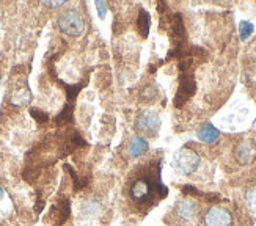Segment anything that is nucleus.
Instances as JSON below:
<instances>
[{
  "instance_id": "1",
  "label": "nucleus",
  "mask_w": 256,
  "mask_h": 226,
  "mask_svg": "<svg viewBox=\"0 0 256 226\" xmlns=\"http://www.w3.org/2000/svg\"><path fill=\"white\" fill-rule=\"evenodd\" d=\"M157 190L167 192V188L161 185V181H153V178L141 176L139 179H135L131 185V198L135 203H148L154 197V193Z\"/></svg>"
},
{
  "instance_id": "2",
  "label": "nucleus",
  "mask_w": 256,
  "mask_h": 226,
  "mask_svg": "<svg viewBox=\"0 0 256 226\" xmlns=\"http://www.w3.org/2000/svg\"><path fill=\"white\" fill-rule=\"evenodd\" d=\"M58 27L65 35L77 38L84 33L85 21H84V16L80 14V11L66 10L58 16Z\"/></svg>"
},
{
  "instance_id": "3",
  "label": "nucleus",
  "mask_w": 256,
  "mask_h": 226,
  "mask_svg": "<svg viewBox=\"0 0 256 226\" xmlns=\"http://www.w3.org/2000/svg\"><path fill=\"white\" fill-rule=\"evenodd\" d=\"M159 127L161 118L154 110H143L135 118V129L143 135H148V137H154L159 132Z\"/></svg>"
},
{
  "instance_id": "4",
  "label": "nucleus",
  "mask_w": 256,
  "mask_h": 226,
  "mask_svg": "<svg viewBox=\"0 0 256 226\" xmlns=\"http://www.w3.org/2000/svg\"><path fill=\"white\" fill-rule=\"evenodd\" d=\"M200 167V156L192 149H181L175 156V168L183 175H192Z\"/></svg>"
},
{
  "instance_id": "5",
  "label": "nucleus",
  "mask_w": 256,
  "mask_h": 226,
  "mask_svg": "<svg viewBox=\"0 0 256 226\" xmlns=\"http://www.w3.org/2000/svg\"><path fill=\"white\" fill-rule=\"evenodd\" d=\"M205 226H233V215L223 206H212L205 215Z\"/></svg>"
},
{
  "instance_id": "6",
  "label": "nucleus",
  "mask_w": 256,
  "mask_h": 226,
  "mask_svg": "<svg viewBox=\"0 0 256 226\" xmlns=\"http://www.w3.org/2000/svg\"><path fill=\"white\" fill-rule=\"evenodd\" d=\"M234 156L239 163L247 165L256 159V145L252 140H242L239 141L234 148Z\"/></svg>"
},
{
  "instance_id": "7",
  "label": "nucleus",
  "mask_w": 256,
  "mask_h": 226,
  "mask_svg": "<svg viewBox=\"0 0 256 226\" xmlns=\"http://www.w3.org/2000/svg\"><path fill=\"white\" fill-rule=\"evenodd\" d=\"M195 90V82L192 77L189 75H183V79H181V85H179V90H178V94L175 97V104L176 105H181L183 102H186L189 97L192 96Z\"/></svg>"
},
{
  "instance_id": "8",
  "label": "nucleus",
  "mask_w": 256,
  "mask_h": 226,
  "mask_svg": "<svg viewBox=\"0 0 256 226\" xmlns=\"http://www.w3.org/2000/svg\"><path fill=\"white\" fill-rule=\"evenodd\" d=\"M197 212H198V206H197V203L192 200L181 201L176 207V215L179 218H183L184 222H192L195 215H197Z\"/></svg>"
},
{
  "instance_id": "9",
  "label": "nucleus",
  "mask_w": 256,
  "mask_h": 226,
  "mask_svg": "<svg viewBox=\"0 0 256 226\" xmlns=\"http://www.w3.org/2000/svg\"><path fill=\"white\" fill-rule=\"evenodd\" d=\"M148 149H149V145L143 137H134L129 141V145H127V153H129V156L134 157V159H137V157L148 153Z\"/></svg>"
},
{
  "instance_id": "10",
  "label": "nucleus",
  "mask_w": 256,
  "mask_h": 226,
  "mask_svg": "<svg viewBox=\"0 0 256 226\" xmlns=\"http://www.w3.org/2000/svg\"><path fill=\"white\" fill-rule=\"evenodd\" d=\"M198 138L203 143H209V145H214V143H217L218 138H220V132H218V129H215L212 124H205L198 131Z\"/></svg>"
},
{
  "instance_id": "11",
  "label": "nucleus",
  "mask_w": 256,
  "mask_h": 226,
  "mask_svg": "<svg viewBox=\"0 0 256 226\" xmlns=\"http://www.w3.org/2000/svg\"><path fill=\"white\" fill-rule=\"evenodd\" d=\"M149 24H151V19H149V14L145 11V10H140V14H139V19H137V25H139V30L143 38L148 36V32H149Z\"/></svg>"
},
{
  "instance_id": "12",
  "label": "nucleus",
  "mask_w": 256,
  "mask_h": 226,
  "mask_svg": "<svg viewBox=\"0 0 256 226\" xmlns=\"http://www.w3.org/2000/svg\"><path fill=\"white\" fill-rule=\"evenodd\" d=\"M239 32H240V40H247L248 36L253 33V24L252 22H247V21H242L239 24Z\"/></svg>"
},
{
  "instance_id": "13",
  "label": "nucleus",
  "mask_w": 256,
  "mask_h": 226,
  "mask_svg": "<svg viewBox=\"0 0 256 226\" xmlns=\"http://www.w3.org/2000/svg\"><path fill=\"white\" fill-rule=\"evenodd\" d=\"M245 200H247L248 207H250V209L253 210V212H256V187L250 188V190L247 192Z\"/></svg>"
},
{
  "instance_id": "14",
  "label": "nucleus",
  "mask_w": 256,
  "mask_h": 226,
  "mask_svg": "<svg viewBox=\"0 0 256 226\" xmlns=\"http://www.w3.org/2000/svg\"><path fill=\"white\" fill-rule=\"evenodd\" d=\"M30 113H32V116H33L38 123H46V121H47V115H46V113H43V112L36 110V109H32V110H30Z\"/></svg>"
},
{
  "instance_id": "15",
  "label": "nucleus",
  "mask_w": 256,
  "mask_h": 226,
  "mask_svg": "<svg viewBox=\"0 0 256 226\" xmlns=\"http://www.w3.org/2000/svg\"><path fill=\"white\" fill-rule=\"evenodd\" d=\"M96 8L99 11V18H104L105 16V11H107V5L104 2H96Z\"/></svg>"
},
{
  "instance_id": "16",
  "label": "nucleus",
  "mask_w": 256,
  "mask_h": 226,
  "mask_svg": "<svg viewBox=\"0 0 256 226\" xmlns=\"http://www.w3.org/2000/svg\"><path fill=\"white\" fill-rule=\"evenodd\" d=\"M46 6H50V8H58V6H63L65 2H44Z\"/></svg>"
},
{
  "instance_id": "17",
  "label": "nucleus",
  "mask_w": 256,
  "mask_h": 226,
  "mask_svg": "<svg viewBox=\"0 0 256 226\" xmlns=\"http://www.w3.org/2000/svg\"><path fill=\"white\" fill-rule=\"evenodd\" d=\"M0 198H2V188H0Z\"/></svg>"
}]
</instances>
